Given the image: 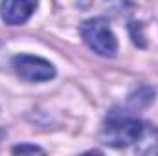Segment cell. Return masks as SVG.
<instances>
[{
    "label": "cell",
    "instance_id": "1",
    "mask_svg": "<svg viewBox=\"0 0 158 156\" xmlns=\"http://www.w3.org/2000/svg\"><path fill=\"white\" fill-rule=\"evenodd\" d=\"M147 130V125L138 117H132L125 112L112 110L103 127V142L110 147H127L136 145Z\"/></svg>",
    "mask_w": 158,
    "mask_h": 156
},
{
    "label": "cell",
    "instance_id": "4",
    "mask_svg": "<svg viewBox=\"0 0 158 156\" xmlns=\"http://www.w3.org/2000/svg\"><path fill=\"white\" fill-rule=\"evenodd\" d=\"M37 0H2L0 17L9 26L24 24L35 11Z\"/></svg>",
    "mask_w": 158,
    "mask_h": 156
},
{
    "label": "cell",
    "instance_id": "5",
    "mask_svg": "<svg viewBox=\"0 0 158 156\" xmlns=\"http://www.w3.org/2000/svg\"><path fill=\"white\" fill-rule=\"evenodd\" d=\"M13 153H44L37 145H19L13 149Z\"/></svg>",
    "mask_w": 158,
    "mask_h": 156
},
{
    "label": "cell",
    "instance_id": "2",
    "mask_svg": "<svg viewBox=\"0 0 158 156\" xmlns=\"http://www.w3.org/2000/svg\"><path fill=\"white\" fill-rule=\"evenodd\" d=\"M81 37L86 46L101 57H114L118 51V40L103 18H90L81 24Z\"/></svg>",
    "mask_w": 158,
    "mask_h": 156
},
{
    "label": "cell",
    "instance_id": "3",
    "mask_svg": "<svg viewBox=\"0 0 158 156\" xmlns=\"http://www.w3.org/2000/svg\"><path fill=\"white\" fill-rule=\"evenodd\" d=\"M13 68L22 79L31 81V83L48 81L55 76L53 64L42 57H37V55H17V57H13Z\"/></svg>",
    "mask_w": 158,
    "mask_h": 156
}]
</instances>
